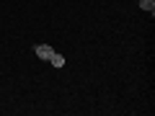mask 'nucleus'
I'll return each mask as SVG.
<instances>
[{
  "instance_id": "f03ea898",
  "label": "nucleus",
  "mask_w": 155,
  "mask_h": 116,
  "mask_svg": "<svg viewBox=\"0 0 155 116\" xmlns=\"http://www.w3.org/2000/svg\"><path fill=\"white\" fill-rule=\"evenodd\" d=\"M47 62H49L52 67H57V70H60V67H65V54H60V52H52V57H49Z\"/></svg>"
},
{
  "instance_id": "f257e3e1",
  "label": "nucleus",
  "mask_w": 155,
  "mask_h": 116,
  "mask_svg": "<svg viewBox=\"0 0 155 116\" xmlns=\"http://www.w3.org/2000/svg\"><path fill=\"white\" fill-rule=\"evenodd\" d=\"M34 52H36L39 60H49L52 52H54V47H49V44H36V47H34Z\"/></svg>"
},
{
  "instance_id": "7ed1b4c3",
  "label": "nucleus",
  "mask_w": 155,
  "mask_h": 116,
  "mask_svg": "<svg viewBox=\"0 0 155 116\" xmlns=\"http://www.w3.org/2000/svg\"><path fill=\"white\" fill-rule=\"evenodd\" d=\"M140 8H142V11H147L150 16H153V13H155V0H140Z\"/></svg>"
}]
</instances>
